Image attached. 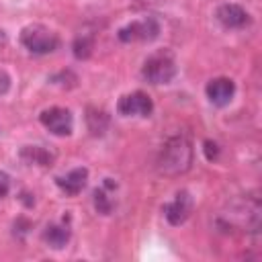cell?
<instances>
[{"label":"cell","instance_id":"1","mask_svg":"<svg viewBox=\"0 0 262 262\" xmlns=\"http://www.w3.org/2000/svg\"><path fill=\"white\" fill-rule=\"evenodd\" d=\"M192 166V143L186 135L170 137L156 160V168L162 176H180Z\"/></svg>","mask_w":262,"mask_h":262},{"label":"cell","instance_id":"9","mask_svg":"<svg viewBox=\"0 0 262 262\" xmlns=\"http://www.w3.org/2000/svg\"><path fill=\"white\" fill-rule=\"evenodd\" d=\"M217 20L227 29H242L250 23V14L239 4H221L215 12Z\"/></svg>","mask_w":262,"mask_h":262},{"label":"cell","instance_id":"11","mask_svg":"<svg viewBox=\"0 0 262 262\" xmlns=\"http://www.w3.org/2000/svg\"><path fill=\"white\" fill-rule=\"evenodd\" d=\"M86 125H88V131H90L94 137H100V135H104V131L108 129V115H106L102 108L88 106V108H86Z\"/></svg>","mask_w":262,"mask_h":262},{"label":"cell","instance_id":"7","mask_svg":"<svg viewBox=\"0 0 262 262\" xmlns=\"http://www.w3.org/2000/svg\"><path fill=\"white\" fill-rule=\"evenodd\" d=\"M190 209H192V201H190L188 192L182 190V192H178L174 196V201L164 205V215H166L170 225H182L188 219Z\"/></svg>","mask_w":262,"mask_h":262},{"label":"cell","instance_id":"12","mask_svg":"<svg viewBox=\"0 0 262 262\" xmlns=\"http://www.w3.org/2000/svg\"><path fill=\"white\" fill-rule=\"evenodd\" d=\"M20 158L29 164H37V166H49L53 162V154L49 149H45L43 145H25L20 149Z\"/></svg>","mask_w":262,"mask_h":262},{"label":"cell","instance_id":"15","mask_svg":"<svg viewBox=\"0 0 262 262\" xmlns=\"http://www.w3.org/2000/svg\"><path fill=\"white\" fill-rule=\"evenodd\" d=\"M94 207H96V211L102 213V215L111 213V209H113V201H111V196L106 194L104 188H96V190H94Z\"/></svg>","mask_w":262,"mask_h":262},{"label":"cell","instance_id":"3","mask_svg":"<svg viewBox=\"0 0 262 262\" xmlns=\"http://www.w3.org/2000/svg\"><path fill=\"white\" fill-rule=\"evenodd\" d=\"M141 76L149 84H168L176 76L174 57L168 51H160V53L149 55L141 68Z\"/></svg>","mask_w":262,"mask_h":262},{"label":"cell","instance_id":"14","mask_svg":"<svg viewBox=\"0 0 262 262\" xmlns=\"http://www.w3.org/2000/svg\"><path fill=\"white\" fill-rule=\"evenodd\" d=\"M92 49H94L92 35H78L76 37V41H74V55L78 59H88L92 55Z\"/></svg>","mask_w":262,"mask_h":262},{"label":"cell","instance_id":"16","mask_svg":"<svg viewBox=\"0 0 262 262\" xmlns=\"http://www.w3.org/2000/svg\"><path fill=\"white\" fill-rule=\"evenodd\" d=\"M205 147V158L209 160V162H213V160H217V156H219V145L215 143V141H211V139H207L205 143H203Z\"/></svg>","mask_w":262,"mask_h":262},{"label":"cell","instance_id":"10","mask_svg":"<svg viewBox=\"0 0 262 262\" xmlns=\"http://www.w3.org/2000/svg\"><path fill=\"white\" fill-rule=\"evenodd\" d=\"M86 180H88V170L86 168H74L72 172H68L66 176H59L55 182L57 186L70 194V196H76L78 192H82V188L86 186Z\"/></svg>","mask_w":262,"mask_h":262},{"label":"cell","instance_id":"2","mask_svg":"<svg viewBox=\"0 0 262 262\" xmlns=\"http://www.w3.org/2000/svg\"><path fill=\"white\" fill-rule=\"evenodd\" d=\"M20 43L25 49H29L35 55H45L57 49L59 39L53 31L41 27V25H29L20 33Z\"/></svg>","mask_w":262,"mask_h":262},{"label":"cell","instance_id":"8","mask_svg":"<svg viewBox=\"0 0 262 262\" xmlns=\"http://www.w3.org/2000/svg\"><path fill=\"white\" fill-rule=\"evenodd\" d=\"M205 92H207V98H209L215 106H225V104L231 102V98H233V94H235V84H233V80H229V78H213V80L207 84Z\"/></svg>","mask_w":262,"mask_h":262},{"label":"cell","instance_id":"6","mask_svg":"<svg viewBox=\"0 0 262 262\" xmlns=\"http://www.w3.org/2000/svg\"><path fill=\"white\" fill-rule=\"evenodd\" d=\"M117 111L125 117H149L151 111H154V102L145 92L137 90V92L121 96L119 104H117Z\"/></svg>","mask_w":262,"mask_h":262},{"label":"cell","instance_id":"4","mask_svg":"<svg viewBox=\"0 0 262 262\" xmlns=\"http://www.w3.org/2000/svg\"><path fill=\"white\" fill-rule=\"evenodd\" d=\"M160 35V23L154 16L141 18V20H133L125 27L119 29V39L123 43H131V41H154Z\"/></svg>","mask_w":262,"mask_h":262},{"label":"cell","instance_id":"5","mask_svg":"<svg viewBox=\"0 0 262 262\" xmlns=\"http://www.w3.org/2000/svg\"><path fill=\"white\" fill-rule=\"evenodd\" d=\"M39 121L41 125L53 133V135H70L72 129H74V119H72V113L68 108H61V106H51V108H45L41 115H39Z\"/></svg>","mask_w":262,"mask_h":262},{"label":"cell","instance_id":"13","mask_svg":"<svg viewBox=\"0 0 262 262\" xmlns=\"http://www.w3.org/2000/svg\"><path fill=\"white\" fill-rule=\"evenodd\" d=\"M43 239L47 246L59 250L70 242V229L68 225H47V229L43 231Z\"/></svg>","mask_w":262,"mask_h":262},{"label":"cell","instance_id":"17","mask_svg":"<svg viewBox=\"0 0 262 262\" xmlns=\"http://www.w3.org/2000/svg\"><path fill=\"white\" fill-rule=\"evenodd\" d=\"M10 190V178L6 172H0V199H4Z\"/></svg>","mask_w":262,"mask_h":262},{"label":"cell","instance_id":"18","mask_svg":"<svg viewBox=\"0 0 262 262\" xmlns=\"http://www.w3.org/2000/svg\"><path fill=\"white\" fill-rule=\"evenodd\" d=\"M8 88H10V78H8V74H6V72H2V70H0V94H4Z\"/></svg>","mask_w":262,"mask_h":262}]
</instances>
